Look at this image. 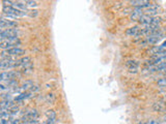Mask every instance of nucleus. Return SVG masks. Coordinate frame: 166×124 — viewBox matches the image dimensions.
Returning a JSON list of instances; mask_svg holds the SVG:
<instances>
[{
	"instance_id": "ddd939ff",
	"label": "nucleus",
	"mask_w": 166,
	"mask_h": 124,
	"mask_svg": "<svg viewBox=\"0 0 166 124\" xmlns=\"http://www.w3.org/2000/svg\"><path fill=\"white\" fill-rule=\"evenodd\" d=\"M13 6L15 7V8L19 9V11H26V9H27V5H26L25 2H19V1L14 2Z\"/></svg>"
},
{
	"instance_id": "5701e85b",
	"label": "nucleus",
	"mask_w": 166,
	"mask_h": 124,
	"mask_svg": "<svg viewBox=\"0 0 166 124\" xmlns=\"http://www.w3.org/2000/svg\"><path fill=\"white\" fill-rule=\"evenodd\" d=\"M38 90H40V86H38V85H33V87L29 90V92H33V93H35V91H38Z\"/></svg>"
},
{
	"instance_id": "f257e3e1",
	"label": "nucleus",
	"mask_w": 166,
	"mask_h": 124,
	"mask_svg": "<svg viewBox=\"0 0 166 124\" xmlns=\"http://www.w3.org/2000/svg\"><path fill=\"white\" fill-rule=\"evenodd\" d=\"M164 38V33L162 32L161 30L157 31V32H155L154 34L148 36V37H144L142 40H141V45L143 46H153V45H156V43H158L161 40H163Z\"/></svg>"
},
{
	"instance_id": "2eb2a0df",
	"label": "nucleus",
	"mask_w": 166,
	"mask_h": 124,
	"mask_svg": "<svg viewBox=\"0 0 166 124\" xmlns=\"http://www.w3.org/2000/svg\"><path fill=\"white\" fill-rule=\"evenodd\" d=\"M126 66L128 67L129 69H138L139 66V62L136 61V60H129L126 63Z\"/></svg>"
},
{
	"instance_id": "b1692460",
	"label": "nucleus",
	"mask_w": 166,
	"mask_h": 124,
	"mask_svg": "<svg viewBox=\"0 0 166 124\" xmlns=\"http://www.w3.org/2000/svg\"><path fill=\"white\" fill-rule=\"evenodd\" d=\"M56 122V118L54 119H48L47 122H46V124H54Z\"/></svg>"
},
{
	"instance_id": "a878e982",
	"label": "nucleus",
	"mask_w": 166,
	"mask_h": 124,
	"mask_svg": "<svg viewBox=\"0 0 166 124\" xmlns=\"http://www.w3.org/2000/svg\"><path fill=\"white\" fill-rule=\"evenodd\" d=\"M164 99H165V100H166V93L164 94Z\"/></svg>"
},
{
	"instance_id": "4be33fe9",
	"label": "nucleus",
	"mask_w": 166,
	"mask_h": 124,
	"mask_svg": "<svg viewBox=\"0 0 166 124\" xmlns=\"http://www.w3.org/2000/svg\"><path fill=\"white\" fill-rule=\"evenodd\" d=\"M38 11H27V14L30 17H35V16H38Z\"/></svg>"
},
{
	"instance_id": "a211bd4d",
	"label": "nucleus",
	"mask_w": 166,
	"mask_h": 124,
	"mask_svg": "<svg viewBox=\"0 0 166 124\" xmlns=\"http://www.w3.org/2000/svg\"><path fill=\"white\" fill-rule=\"evenodd\" d=\"M153 108H154V110L158 111V112H165V110H166V106L165 104H163V103H154Z\"/></svg>"
},
{
	"instance_id": "0eeeda50",
	"label": "nucleus",
	"mask_w": 166,
	"mask_h": 124,
	"mask_svg": "<svg viewBox=\"0 0 166 124\" xmlns=\"http://www.w3.org/2000/svg\"><path fill=\"white\" fill-rule=\"evenodd\" d=\"M159 5L157 4H153L150 8H146L143 11V14L146 16H151V17H157V14H159Z\"/></svg>"
},
{
	"instance_id": "393cba45",
	"label": "nucleus",
	"mask_w": 166,
	"mask_h": 124,
	"mask_svg": "<svg viewBox=\"0 0 166 124\" xmlns=\"http://www.w3.org/2000/svg\"><path fill=\"white\" fill-rule=\"evenodd\" d=\"M163 122L166 123V114H165L164 116H163Z\"/></svg>"
},
{
	"instance_id": "1a4fd4ad",
	"label": "nucleus",
	"mask_w": 166,
	"mask_h": 124,
	"mask_svg": "<svg viewBox=\"0 0 166 124\" xmlns=\"http://www.w3.org/2000/svg\"><path fill=\"white\" fill-rule=\"evenodd\" d=\"M165 51H166V40L159 46H154V47L150 50V52H151V54L154 55V54H156V53L165 52Z\"/></svg>"
},
{
	"instance_id": "6ab92c4d",
	"label": "nucleus",
	"mask_w": 166,
	"mask_h": 124,
	"mask_svg": "<svg viewBox=\"0 0 166 124\" xmlns=\"http://www.w3.org/2000/svg\"><path fill=\"white\" fill-rule=\"evenodd\" d=\"M138 124H161V121L158 119H146V120L139 121Z\"/></svg>"
},
{
	"instance_id": "20e7f679",
	"label": "nucleus",
	"mask_w": 166,
	"mask_h": 124,
	"mask_svg": "<svg viewBox=\"0 0 166 124\" xmlns=\"http://www.w3.org/2000/svg\"><path fill=\"white\" fill-rule=\"evenodd\" d=\"M20 30L17 28H12V29H6L4 31H1L0 33V38L1 40H8V38H14V37H18Z\"/></svg>"
},
{
	"instance_id": "423d86ee",
	"label": "nucleus",
	"mask_w": 166,
	"mask_h": 124,
	"mask_svg": "<svg viewBox=\"0 0 166 124\" xmlns=\"http://www.w3.org/2000/svg\"><path fill=\"white\" fill-rule=\"evenodd\" d=\"M3 54H5L9 57H15V56H22L25 54V50L23 49L19 48V47H16V48H12V49H8L6 51H3Z\"/></svg>"
},
{
	"instance_id": "bb28decb",
	"label": "nucleus",
	"mask_w": 166,
	"mask_h": 124,
	"mask_svg": "<svg viewBox=\"0 0 166 124\" xmlns=\"http://www.w3.org/2000/svg\"><path fill=\"white\" fill-rule=\"evenodd\" d=\"M165 124H166V123H165Z\"/></svg>"
},
{
	"instance_id": "6e6552de",
	"label": "nucleus",
	"mask_w": 166,
	"mask_h": 124,
	"mask_svg": "<svg viewBox=\"0 0 166 124\" xmlns=\"http://www.w3.org/2000/svg\"><path fill=\"white\" fill-rule=\"evenodd\" d=\"M142 16H143L142 9L138 8V7H135V8H134L133 11H131L130 19H131V20H133V21H139V19H140Z\"/></svg>"
},
{
	"instance_id": "9d476101",
	"label": "nucleus",
	"mask_w": 166,
	"mask_h": 124,
	"mask_svg": "<svg viewBox=\"0 0 166 124\" xmlns=\"http://www.w3.org/2000/svg\"><path fill=\"white\" fill-rule=\"evenodd\" d=\"M33 82L31 81V80H26L25 82H23V84L21 85V90L23 92H27V91H29V90H30L31 88H32L33 87Z\"/></svg>"
},
{
	"instance_id": "9b49d317",
	"label": "nucleus",
	"mask_w": 166,
	"mask_h": 124,
	"mask_svg": "<svg viewBox=\"0 0 166 124\" xmlns=\"http://www.w3.org/2000/svg\"><path fill=\"white\" fill-rule=\"evenodd\" d=\"M141 29V27H139V26H134V27H131L129 29H127L126 30V34L129 35V36H134L135 37L136 35H137V33L139 32V30Z\"/></svg>"
},
{
	"instance_id": "f8f14e48",
	"label": "nucleus",
	"mask_w": 166,
	"mask_h": 124,
	"mask_svg": "<svg viewBox=\"0 0 166 124\" xmlns=\"http://www.w3.org/2000/svg\"><path fill=\"white\" fill-rule=\"evenodd\" d=\"M32 70H33V64H32V62H31V63H29V64L25 65V66L21 67L20 72H21V74H23V75H28V74H31Z\"/></svg>"
},
{
	"instance_id": "4468645a",
	"label": "nucleus",
	"mask_w": 166,
	"mask_h": 124,
	"mask_svg": "<svg viewBox=\"0 0 166 124\" xmlns=\"http://www.w3.org/2000/svg\"><path fill=\"white\" fill-rule=\"evenodd\" d=\"M18 62H19V67H23L25 65L29 64V63H31V58L28 57V56H25V57H22L21 59H19Z\"/></svg>"
},
{
	"instance_id": "dca6fc26",
	"label": "nucleus",
	"mask_w": 166,
	"mask_h": 124,
	"mask_svg": "<svg viewBox=\"0 0 166 124\" xmlns=\"http://www.w3.org/2000/svg\"><path fill=\"white\" fill-rule=\"evenodd\" d=\"M148 2L150 1H146V0H133V1H130V4L134 7H141Z\"/></svg>"
},
{
	"instance_id": "f03ea898",
	"label": "nucleus",
	"mask_w": 166,
	"mask_h": 124,
	"mask_svg": "<svg viewBox=\"0 0 166 124\" xmlns=\"http://www.w3.org/2000/svg\"><path fill=\"white\" fill-rule=\"evenodd\" d=\"M21 45V40L19 37H14V38H8V40H3L0 43V48L3 51H6L8 49L16 48Z\"/></svg>"
},
{
	"instance_id": "aec40b11",
	"label": "nucleus",
	"mask_w": 166,
	"mask_h": 124,
	"mask_svg": "<svg viewBox=\"0 0 166 124\" xmlns=\"http://www.w3.org/2000/svg\"><path fill=\"white\" fill-rule=\"evenodd\" d=\"M46 116H47L48 119H54L56 118V113L54 110H48L46 112Z\"/></svg>"
},
{
	"instance_id": "7ed1b4c3",
	"label": "nucleus",
	"mask_w": 166,
	"mask_h": 124,
	"mask_svg": "<svg viewBox=\"0 0 166 124\" xmlns=\"http://www.w3.org/2000/svg\"><path fill=\"white\" fill-rule=\"evenodd\" d=\"M21 75V72H16V70H8V72H2L0 75V80L2 83L8 82L12 80H16L17 77Z\"/></svg>"
},
{
	"instance_id": "412c9836",
	"label": "nucleus",
	"mask_w": 166,
	"mask_h": 124,
	"mask_svg": "<svg viewBox=\"0 0 166 124\" xmlns=\"http://www.w3.org/2000/svg\"><path fill=\"white\" fill-rule=\"evenodd\" d=\"M26 5L29 7H36L38 6V2L36 1H25Z\"/></svg>"
},
{
	"instance_id": "f3484780",
	"label": "nucleus",
	"mask_w": 166,
	"mask_h": 124,
	"mask_svg": "<svg viewBox=\"0 0 166 124\" xmlns=\"http://www.w3.org/2000/svg\"><path fill=\"white\" fill-rule=\"evenodd\" d=\"M55 99H56V95H55L54 93H48L47 95L45 96V100H46V103H49V104H51V103H54Z\"/></svg>"
},
{
	"instance_id": "39448f33",
	"label": "nucleus",
	"mask_w": 166,
	"mask_h": 124,
	"mask_svg": "<svg viewBox=\"0 0 166 124\" xmlns=\"http://www.w3.org/2000/svg\"><path fill=\"white\" fill-rule=\"evenodd\" d=\"M17 26H18V22L7 20V19L1 17V20H0V28H1V31H4L6 30V29L16 28Z\"/></svg>"
}]
</instances>
